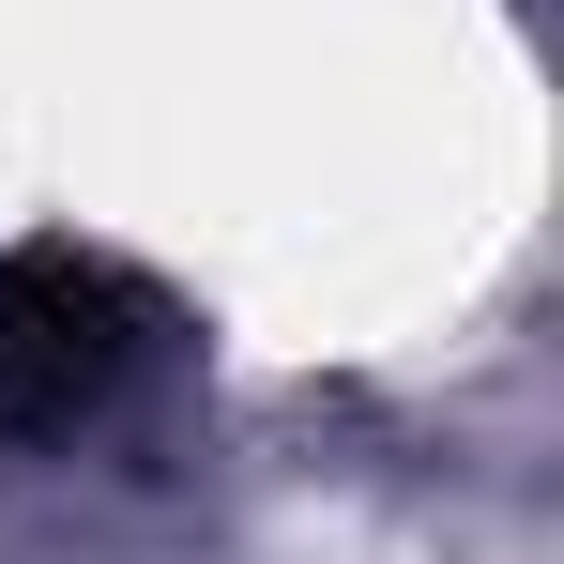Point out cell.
Instances as JSON below:
<instances>
[{
  "label": "cell",
  "instance_id": "obj_1",
  "mask_svg": "<svg viewBox=\"0 0 564 564\" xmlns=\"http://www.w3.org/2000/svg\"><path fill=\"white\" fill-rule=\"evenodd\" d=\"M153 351V290L107 245H0V443H62L93 427L122 367Z\"/></svg>",
  "mask_w": 564,
  "mask_h": 564
}]
</instances>
